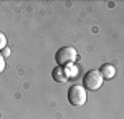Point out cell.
I'll return each instance as SVG.
<instances>
[{
    "label": "cell",
    "mask_w": 124,
    "mask_h": 119,
    "mask_svg": "<svg viewBox=\"0 0 124 119\" xmlns=\"http://www.w3.org/2000/svg\"><path fill=\"white\" fill-rule=\"evenodd\" d=\"M56 60V66H66V65H73L78 60V51L73 46H63L56 51L55 55Z\"/></svg>",
    "instance_id": "cell-1"
},
{
    "label": "cell",
    "mask_w": 124,
    "mask_h": 119,
    "mask_svg": "<svg viewBox=\"0 0 124 119\" xmlns=\"http://www.w3.org/2000/svg\"><path fill=\"white\" fill-rule=\"evenodd\" d=\"M103 76L98 69H89L88 73L85 74L83 78V88L85 89H89V91H96L103 86Z\"/></svg>",
    "instance_id": "cell-2"
},
{
    "label": "cell",
    "mask_w": 124,
    "mask_h": 119,
    "mask_svg": "<svg viewBox=\"0 0 124 119\" xmlns=\"http://www.w3.org/2000/svg\"><path fill=\"white\" fill-rule=\"evenodd\" d=\"M86 99H88V96H86V89L83 86H79V84L70 86V89H68V101L73 106H78V108L85 106Z\"/></svg>",
    "instance_id": "cell-3"
},
{
    "label": "cell",
    "mask_w": 124,
    "mask_h": 119,
    "mask_svg": "<svg viewBox=\"0 0 124 119\" xmlns=\"http://www.w3.org/2000/svg\"><path fill=\"white\" fill-rule=\"evenodd\" d=\"M99 73H101L103 79H111V78L116 76V68L113 65H109V63H104V65L99 68Z\"/></svg>",
    "instance_id": "cell-4"
},
{
    "label": "cell",
    "mask_w": 124,
    "mask_h": 119,
    "mask_svg": "<svg viewBox=\"0 0 124 119\" xmlns=\"http://www.w3.org/2000/svg\"><path fill=\"white\" fill-rule=\"evenodd\" d=\"M51 76H53V79H55L56 83H65V81L68 79L66 74H65V71H63V66H55Z\"/></svg>",
    "instance_id": "cell-5"
},
{
    "label": "cell",
    "mask_w": 124,
    "mask_h": 119,
    "mask_svg": "<svg viewBox=\"0 0 124 119\" xmlns=\"http://www.w3.org/2000/svg\"><path fill=\"white\" fill-rule=\"evenodd\" d=\"M63 71H65V74H66V78H76L78 73H79V69H78V66L73 63V65H66V66H63Z\"/></svg>",
    "instance_id": "cell-6"
},
{
    "label": "cell",
    "mask_w": 124,
    "mask_h": 119,
    "mask_svg": "<svg viewBox=\"0 0 124 119\" xmlns=\"http://www.w3.org/2000/svg\"><path fill=\"white\" fill-rule=\"evenodd\" d=\"M3 48H7V37H5V33L0 31V51Z\"/></svg>",
    "instance_id": "cell-7"
},
{
    "label": "cell",
    "mask_w": 124,
    "mask_h": 119,
    "mask_svg": "<svg viewBox=\"0 0 124 119\" xmlns=\"http://www.w3.org/2000/svg\"><path fill=\"white\" fill-rule=\"evenodd\" d=\"M5 71V58L2 56V53H0V74Z\"/></svg>",
    "instance_id": "cell-8"
},
{
    "label": "cell",
    "mask_w": 124,
    "mask_h": 119,
    "mask_svg": "<svg viewBox=\"0 0 124 119\" xmlns=\"http://www.w3.org/2000/svg\"><path fill=\"white\" fill-rule=\"evenodd\" d=\"M0 53H2V56H3V58H7V56H10V48L7 46V48H3V50H2Z\"/></svg>",
    "instance_id": "cell-9"
}]
</instances>
